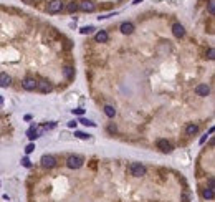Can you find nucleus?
<instances>
[{"instance_id": "obj_1", "label": "nucleus", "mask_w": 215, "mask_h": 202, "mask_svg": "<svg viewBox=\"0 0 215 202\" xmlns=\"http://www.w3.org/2000/svg\"><path fill=\"white\" fill-rule=\"evenodd\" d=\"M83 162H85V159L81 156H70L66 159V166L70 169H80L83 166Z\"/></svg>"}, {"instance_id": "obj_2", "label": "nucleus", "mask_w": 215, "mask_h": 202, "mask_svg": "<svg viewBox=\"0 0 215 202\" xmlns=\"http://www.w3.org/2000/svg\"><path fill=\"white\" fill-rule=\"evenodd\" d=\"M131 174L134 176V177H142V176H146V167L142 166L141 162H134V164H131Z\"/></svg>"}, {"instance_id": "obj_3", "label": "nucleus", "mask_w": 215, "mask_h": 202, "mask_svg": "<svg viewBox=\"0 0 215 202\" xmlns=\"http://www.w3.org/2000/svg\"><path fill=\"white\" fill-rule=\"evenodd\" d=\"M61 8H63L61 0H50L48 2V12L50 14H58V12H61Z\"/></svg>"}, {"instance_id": "obj_4", "label": "nucleus", "mask_w": 215, "mask_h": 202, "mask_svg": "<svg viewBox=\"0 0 215 202\" xmlns=\"http://www.w3.org/2000/svg\"><path fill=\"white\" fill-rule=\"evenodd\" d=\"M41 166H43V167H47V169H51V167H55V166H56V159H55L53 156L45 154L43 157H41Z\"/></svg>"}, {"instance_id": "obj_5", "label": "nucleus", "mask_w": 215, "mask_h": 202, "mask_svg": "<svg viewBox=\"0 0 215 202\" xmlns=\"http://www.w3.org/2000/svg\"><path fill=\"white\" fill-rule=\"evenodd\" d=\"M37 89H40L41 93H48V91H51V83L48 80L37 81Z\"/></svg>"}, {"instance_id": "obj_6", "label": "nucleus", "mask_w": 215, "mask_h": 202, "mask_svg": "<svg viewBox=\"0 0 215 202\" xmlns=\"http://www.w3.org/2000/svg\"><path fill=\"white\" fill-rule=\"evenodd\" d=\"M22 86L25 88L27 91H33V89H37V80L35 78H25L22 81Z\"/></svg>"}, {"instance_id": "obj_7", "label": "nucleus", "mask_w": 215, "mask_h": 202, "mask_svg": "<svg viewBox=\"0 0 215 202\" xmlns=\"http://www.w3.org/2000/svg\"><path fill=\"white\" fill-rule=\"evenodd\" d=\"M78 10H81V12H93L94 3L91 0H83L81 3H78Z\"/></svg>"}, {"instance_id": "obj_8", "label": "nucleus", "mask_w": 215, "mask_h": 202, "mask_svg": "<svg viewBox=\"0 0 215 202\" xmlns=\"http://www.w3.org/2000/svg\"><path fill=\"white\" fill-rule=\"evenodd\" d=\"M157 148L161 149L162 153H170L172 151V146H170V142L167 139H159L157 141Z\"/></svg>"}, {"instance_id": "obj_9", "label": "nucleus", "mask_w": 215, "mask_h": 202, "mask_svg": "<svg viewBox=\"0 0 215 202\" xmlns=\"http://www.w3.org/2000/svg\"><path fill=\"white\" fill-rule=\"evenodd\" d=\"M119 28H121V32H122L124 35H131L133 32H134V25H133L131 22H122Z\"/></svg>"}, {"instance_id": "obj_10", "label": "nucleus", "mask_w": 215, "mask_h": 202, "mask_svg": "<svg viewBox=\"0 0 215 202\" xmlns=\"http://www.w3.org/2000/svg\"><path fill=\"white\" fill-rule=\"evenodd\" d=\"M172 33H174L177 38H182V37L185 35V30H184V27H182L181 23H174V25H172Z\"/></svg>"}, {"instance_id": "obj_11", "label": "nucleus", "mask_w": 215, "mask_h": 202, "mask_svg": "<svg viewBox=\"0 0 215 202\" xmlns=\"http://www.w3.org/2000/svg\"><path fill=\"white\" fill-rule=\"evenodd\" d=\"M195 93L199 94V96H207V94L210 93V88L202 83V85H197V86H195Z\"/></svg>"}, {"instance_id": "obj_12", "label": "nucleus", "mask_w": 215, "mask_h": 202, "mask_svg": "<svg viewBox=\"0 0 215 202\" xmlns=\"http://www.w3.org/2000/svg\"><path fill=\"white\" fill-rule=\"evenodd\" d=\"M12 83V78L8 76L7 73H0V86L2 88H8Z\"/></svg>"}, {"instance_id": "obj_13", "label": "nucleus", "mask_w": 215, "mask_h": 202, "mask_svg": "<svg viewBox=\"0 0 215 202\" xmlns=\"http://www.w3.org/2000/svg\"><path fill=\"white\" fill-rule=\"evenodd\" d=\"M214 189L212 187H205V189H202V197L204 199H207V201H212L214 199Z\"/></svg>"}, {"instance_id": "obj_14", "label": "nucleus", "mask_w": 215, "mask_h": 202, "mask_svg": "<svg viewBox=\"0 0 215 202\" xmlns=\"http://www.w3.org/2000/svg\"><path fill=\"white\" fill-rule=\"evenodd\" d=\"M94 38H96V41H98V43H106V41H108V33L104 32V30H101V32H98V33H96V37H94Z\"/></svg>"}, {"instance_id": "obj_15", "label": "nucleus", "mask_w": 215, "mask_h": 202, "mask_svg": "<svg viewBox=\"0 0 215 202\" xmlns=\"http://www.w3.org/2000/svg\"><path fill=\"white\" fill-rule=\"evenodd\" d=\"M104 115H106L108 118H114V115H116L114 106H109V104H106V106H104Z\"/></svg>"}, {"instance_id": "obj_16", "label": "nucleus", "mask_w": 215, "mask_h": 202, "mask_svg": "<svg viewBox=\"0 0 215 202\" xmlns=\"http://www.w3.org/2000/svg\"><path fill=\"white\" fill-rule=\"evenodd\" d=\"M63 75H65V78L66 80H73V76H74V70L71 66H66L65 70H63Z\"/></svg>"}, {"instance_id": "obj_17", "label": "nucleus", "mask_w": 215, "mask_h": 202, "mask_svg": "<svg viewBox=\"0 0 215 202\" xmlns=\"http://www.w3.org/2000/svg\"><path fill=\"white\" fill-rule=\"evenodd\" d=\"M197 131H199V126H197V124H189L187 129H185L187 136H194V134H197Z\"/></svg>"}, {"instance_id": "obj_18", "label": "nucleus", "mask_w": 215, "mask_h": 202, "mask_svg": "<svg viewBox=\"0 0 215 202\" xmlns=\"http://www.w3.org/2000/svg\"><path fill=\"white\" fill-rule=\"evenodd\" d=\"M66 8H68V12H71V14L78 12V2H70Z\"/></svg>"}, {"instance_id": "obj_19", "label": "nucleus", "mask_w": 215, "mask_h": 202, "mask_svg": "<svg viewBox=\"0 0 215 202\" xmlns=\"http://www.w3.org/2000/svg\"><path fill=\"white\" fill-rule=\"evenodd\" d=\"M80 123H81V124H85V126H93V128L96 126V123H93L91 119H85V118H83V119H80Z\"/></svg>"}, {"instance_id": "obj_20", "label": "nucleus", "mask_w": 215, "mask_h": 202, "mask_svg": "<svg viewBox=\"0 0 215 202\" xmlns=\"http://www.w3.org/2000/svg\"><path fill=\"white\" fill-rule=\"evenodd\" d=\"M74 136H76V138H80V139H88V138H89V134L81 133V131H74Z\"/></svg>"}, {"instance_id": "obj_21", "label": "nucleus", "mask_w": 215, "mask_h": 202, "mask_svg": "<svg viewBox=\"0 0 215 202\" xmlns=\"http://www.w3.org/2000/svg\"><path fill=\"white\" fill-rule=\"evenodd\" d=\"M27 136H28V139H32V141H33V139H37V136H35V128H30L27 131Z\"/></svg>"}, {"instance_id": "obj_22", "label": "nucleus", "mask_w": 215, "mask_h": 202, "mask_svg": "<svg viewBox=\"0 0 215 202\" xmlns=\"http://www.w3.org/2000/svg\"><path fill=\"white\" fill-rule=\"evenodd\" d=\"M93 32H94V28H93V27H83V28H81V33H83V35L93 33Z\"/></svg>"}, {"instance_id": "obj_23", "label": "nucleus", "mask_w": 215, "mask_h": 202, "mask_svg": "<svg viewBox=\"0 0 215 202\" xmlns=\"http://www.w3.org/2000/svg\"><path fill=\"white\" fill-rule=\"evenodd\" d=\"M214 12H215V2H214V0H210V2H208V14L214 15Z\"/></svg>"}, {"instance_id": "obj_24", "label": "nucleus", "mask_w": 215, "mask_h": 202, "mask_svg": "<svg viewBox=\"0 0 215 202\" xmlns=\"http://www.w3.org/2000/svg\"><path fill=\"white\" fill-rule=\"evenodd\" d=\"M207 58H208V60H214V58H215V50H214V48H210V50L207 52Z\"/></svg>"}, {"instance_id": "obj_25", "label": "nucleus", "mask_w": 215, "mask_h": 202, "mask_svg": "<svg viewBox=\"0 0 215 202\" xmlns=\"http://www.w3.org/2000/svg\"><path fill=\"white\" fill-rule=\"evenodd\" d=\"M33 151H35V144H28L27 148H25V153H27V154L33 153Z\"/></svg>"}, {"instance_id": "obj_26", "label": "nucleus", "mask_w": 215, "mask_h": 202, "mask_svg": "<svg viewBox=\"0 0 215 202\" xmlns=\"http://www.w3.org/2000/svg\"><path fill=\"white\" fill-rule=\"evenodd\" d=\"M22 164H23L25 167H30V166H32V162H30V159H28V157H23V159H22Z\"/></svg>"}, {"instance_id": "obj_27", "label": "nucleus", "mask_w": 215, "mask_h": 202, "mask_svg": "<svg viewBox=\"0 0 215 202\" xmlns=\"http://www.w3.org/2000/svg\"><path fill=\"white\" fill-rule=\"evenodd\" d=\"M41 134H43V128H35V136L40 138Z\"/></svg>"}, {"instance_id": "obj_28", "label": "nucleus", "mask_w": 215, "mask_h": 202, "mask_svg": "<svg viewBox=\"0 0 215 202\" xmlns=\"http://www.w3.org/2000/svg\"><path fill=\"white\" fill-rule=\"evenodd\" d=\"M73 113H74V115H83L85 109H83V108H76V109H73Z\"/></svg>"}, {"instance_id": "obj_29", "label": "nucleus", "mask_w": 215, "mask_h": 202, "mask_svg": "<svg viewBox=\"0 0 215 202\" xmlns=\"http://www.w3.org/2000/svg\"><path fill=\"white\" fill-rule=\"evenodd\" d=\"M76 124H78L76 121H70V123H68V126H70V128H76Z\"/></svg>"}, {"instance_id": "obj_30", "label": "nucleus", "mask_w": 215, "mask_h": 202, "mask_svg": "<svg viewBox=\"0 0 215 202\" xmlns=\"http://www.w3.org/2000/svg\"><path fill=\"white\" fill-rule=\"evenodd\" d=\"M109 131H111V133H116L118 129H116V126H114V124H111V126H109Z\"/></svg>"}, {"instance_id": "obj_31", "label": "nucleus", "mask_w": 215, "mask_h": 202, "mask_svg": "<svg viewBox=\"0 0 215 202\" xmlns=\"http://www.w3.org/2000/svg\"><path fill=\"white\" fill-rule=\"evenodd\" d=\"M45 128H50V129H51V128H55V123H50V124H47V126H45Z\"/></svg>"}, {"instance_id": "obj_32", "label": "nucleus", "mask_w": 215, "mask_h": 202, "mask_svg": "<svg viewBox=\"0 0 215 202\" xmlns=\"http://www.w3.org/2000/svg\"><path fill=\"white\" fill-rule=\"evenodd\" d=\"M205 141H207V134H205V136H204V138H202V139H200V144H204V142H205Z\"/></svg>"}, {"instance_id": "obj_33", "label": "nucleus", "mask_w": 215, "mask_h": 202, "mask_svg": "<svg viewBox=\"0 0 215 202\" xmlns=\"http://www.w3.org/2000/svg\"><path fill=\"white\" fill-rule=\"evenodd\" d=\"M2 104H3V98H2V96H0V106H2Z\"/></svg>"}, {"instance_id": "obj_34", "label": "nucleus", "mask_w": 215, "mask_h": 202, "mask_svg": "<svg viewBox=\"0 0 215 202\" xmlns=\"http://www.w3.org/2000/svg\"><path fill=\"white\" fill-rule=\"evenodd\" d=\"M23 2H27V3H32V2H33V0H23Z\"/></svg>"}, {"instance_id": "obj_35", "label": "nucleus", "mask_w": 215, "mask_h": 202, "mask_svg": "<svg viewBox=\"0 0 215 202\" xmlns=\"http://www.w3.org/2000/svg\"><path fill=\"white\" fill-rule=\"evenodd\" d=\"M142 0H134V3H141Z\"/></svg>"}]
</instances>
